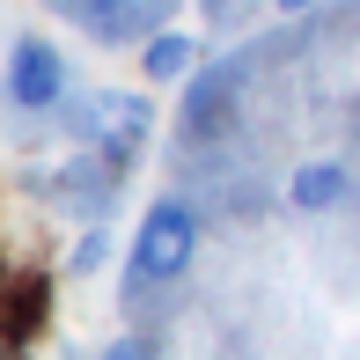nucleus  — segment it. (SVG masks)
Wrapping results in <instances>:
<instances>
[{
	"mask_svg": "<svg viewBox=\"0 0 360 360\" xmlns=\"http://www.w3.org/2000/svg\"><path fill=\"white\" fill-rule=\"evenodd\" d=\"M191 250H199V221H191V206L184 199H155L140 214V236H133V280L140 287L176 280V272L191 265Z\"/></svg>",
	"mask_w": 360,
	"mask_h": 360,
	"instance_id": "nucleus-1",
	"label": "nucleus"
},
{
	"mask_svg": "<svg viewBox=\"0 0 360 360\" xmlns=\"http://www.w3.org/2000/svg\"><path fill=\"white\" fill-rule=\"evenodd\" d=\"M8 96L22 110H52L59 96H67V59H59L44 37H22L15 59H8Z\"/></svg>",
	"mask_w": 360,
	"mask_h": 360,
	"instance_id": "nucleus-2",
	"label": "nucleus"
},
{
	"mask_svg": "<svg viewBox=\"0 0 360 360\" xmlns=\"http://www.w3.org/2000/svg\"><path fill=\"white\" fill-rule=\"evenodd\" d=\"M147 125H155V110H147V96H125V89H103L89 103V133L110 140V155H133L147 140Z\"/></svg>",
	"mask_w": 360,
	"mask_h": 360,
	"instance_id": "nucleus-3",
	"label": "nucleus"
},
{
	"mask_svg": "<svg viewBox=\"0 0 360 360\" xmlns=\"http://www.w3.org/2000/svg\"><path fill=\"white\" fill-rule=\"evenodd\" d=\"M52 15H67L74 30H89L96 44H125V37H140V8L133 0H44Z\"/></svg>",
	"mask_w": 360,
	"mask_h": 360,
	"instance_id": "nucleus-4",
	"label": "nucleus"
},
{
	"mask_svg": "<svg viewBox=\"0 0 360 360\" xmlns=\"http://www.w3.org/2000/svg\"><path fill=\"white\" fill-rule=\"evenodd\" d=\"M346 191H353L346 162H302V169H294V184H287V199H294V214H331Z\"/></svg>",
	"mask_w": 360,
	"mask_h": 360,
	"instance_id": "nucleus-5",
	"label": "nucleus"
},
{
	"mask_svg": "<svg viewBox=\"0 0 360 360\" xmlns=\"http://www.w3.org/2000/svg\"><path fill=\"white\" fill-rule=\"evenodd\" d=\"M140 67H147V81H176V74L191 67V37H184V30H162V37H147Z\"/></svg>",
	"mask_w": 360,
	"mask_h": 360,
	"instance_id": "nucleus-6",
	"label": "nucleus"
},
{
	"mask_svg": "<svg viewBox=\"0 0 360 360\" xmlns=\"http://www.w3.org/2000/svg\"><path fill=\"white\" fill-rule=\"evenodd\" d=\"M44 309H52V287H44V280H30L22 294H15V309H8V338H30V331L44 323Z\"/></svg>",
	"mask_w": 360,
	"mask_h": 360,
	"instance_id": "nucleus-7",
	"label": "nucleus"
},
{
	"mask_svg": "<svg viewBox=\"0 0 360 360\" xmlns=\"http://www.w3.org/2000/svg\"><path fill=\"white\" fill-rule=\"evenodd\" d=\"M103 257H110V236H103V228L74 243V272H96V265H103Z\"/></svg>",
	"mask_w": 360,
	"mask_h": 360,
	"instance_id": "nucleus-8",
	"label": "nucleus"
},
{
	"mask_svg": "<svg viewBox=\"0 0 360 360\" xmlns=\"http://www.w3.org/2000/svg\"><path fill=\"white\" fill-rule=\"evenodd\" d=\"M103 360H147V346H140V338H110Z\"/></svg>",
	"mask_w": 360,
	"mask_h": 360,
	"instance_id": "nucleus-9",
	"label": "nucleus"
},
{
	"mask_svg": "<svg viewBox=\"0 0 360 360\" xmlns=\"http://www.w3.org/2000/svg\"><path fill=\"white\" fill-rule=\"evenodd\" d=\"M302 8H316V0H280V15H302Z\"/></svg>",
	"mask_w": 360,
	"mask_h": 360,
	"instance_id": "nucleus-10",
	"label": "nucleus"
}]
</instances>
